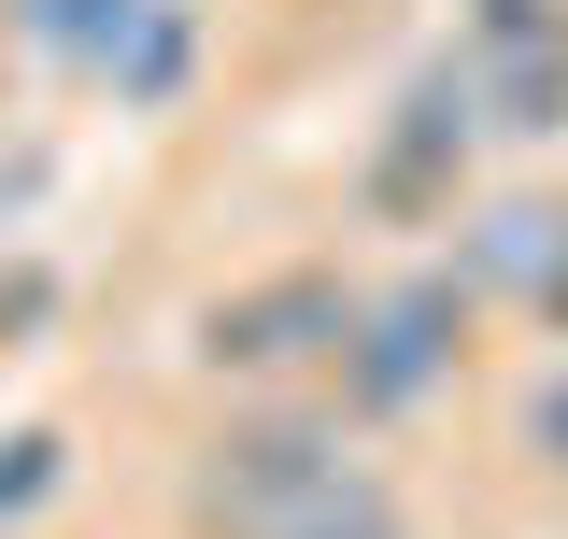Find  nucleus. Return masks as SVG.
I'll list each match as a JSON object with an SVG mask.
<instances>
[{
    "label": "nucleus",
    "instance_id": "f257e3e1",
    "mask_svg": "<svg viewBox=\"0 0 568 539\" xmlns=\"http://www.w3.org/2000/svg\"><path fill=\"white\" fill-rule=\"evenodd\" d=\"M369 497H398V455L355 426L327 384L284 398H213L171 455V526L185 539H327Z\"/></svg>",
    "mask_w": 568,
    "mask_h": 539
},
{
    "label": "nucleus",
    "instance_id": "f03ea898",
    "mask_svg": "<svg viewBox=\"0 0 568 539\" xmlns=\"http://www.w3.org/2000/svg\"><path fill=\"white\" fill-rule=\"evenodd\" d=\"M484 327H497V313L469 298V270H455V256H398V270H369L327 398H342L369 440H398V426H426V411L484 369Z\"/></svg>",
    "mask_w": 568,
    "mask_h": 539
},
{
    "label": "nucleus",
    "instance_id": "7ed1b4c3",
    "mask_svg": "<svg viewBox=\"0 0 568 539\" xmlns=\"http://www.w3.org/2000/svg\"><path fill=\"white\" fill-rule=\"evenodd\" d=\"M484 156H497L484 71H469V43H440V58H413L384 85V114L355 142V227H398V242L455 227V213L484 200Z\"/></svg>",
    "mask_w": 568,
    "mask_h": 539
},
{
    "label": "nucleus",
    "instance_id": "20e7f679",
    "mask_svg": "<svg viewBox=\"0 0 568 539\" xmlns=\"http://www.w3.org/2000/svg\"><path fill=\"white\" fill-rule=\"evenodd\" d=\"M355 298H369V270H355V256H271V270L213 284L200 313H185V369H200L213 398L327 384V369H342V340H355Z\"/></svg>",
    "mask_w": 568,
    "mask_h": 539
},
{
    "label": "nucleus",
    "instance_id": "39448f33",
    "mask_svg": "<svg viewBox=\"0 0 568 539\" xmlns=\"http://www.w3.org/2000/svg\"><path fill=\"white\" fill-rule=\"evenodd\" d=\"M455 43H469V71H484L497 156H555L568 142V0H469Z\"/></svg>",
    "mask_w": 568,
    "mask_h": 539
},
{
    "label": "nucleus",
    "instance_id": "423d86ee",
    "mask_svg": "<svg viewBox=\"0 0 568 539\" xmlns=\"http://www.w3.org/2000/svg\"><path fill=\"white\" fill-rule=\"evenodd\" d=\"M455 270H469V298L484 313H540V284L568 270V200L555 185H484V200L455 213Z\"/></svg>",
    "mask_w": 568,
    "mask_h": 539
},
{
    "label": "nucleus",
    "instance_id": "0eeeda50",
    "mask_svg": "<svg viewBox=\"0 0 568 539\" xmlns=\"http://www.w3.org/2000/svg\"><path fill=\"white\" fill-rule=\"evenodd\" d=\"M497 469L568 497V355H526V369L497 384Z\"/></svg>",
    "mask_w": 568,
    "mask_h": 539
},
{
    "label": "nucleus",
    "instance_id": "6e6552de",
    "mask_svg": "<svg viewBox=\"0 0 568 539\" xmlns=\"http://www.w3.org/2000/svg\"><path fill=\"white\" fill-rule=\"evenodd\" d=\"M185 58H200V14H185V0H142V29L114 43V71H100V85H114L129 114H156V100L185 85Z\"/></svg>",
    "mask_w": 568,
    "mask_h": 539
},
{
    "label": "nucleus",
    "instance_id": "1a4fd4ad",
    "mask_svg": "<svg viewBox=\"0 0 568 539\" xmlns=\"http://www.w3.org/2000/svg\"><path fill=\"white\" fill-rule=\"evenodd\" d=\"M58 497H71V426H14L0 440V539H29Z\"/></svg>",
    "mask_w": 568,
    "mask_h": 539
},
{
    "label": "nucleus",
    "instance_id": "9d476101",
    "mask_svg": "<svg viewBox=\"0 0 568 539\" xmlns=\"http://www.w3.org/2000/svg\"><path fill=\"white\" fill-rule=\"evenodd\" d=\"M327 539H426V511H413V482H398V497H369V511H355V526H327Z\"/></svg>",
    "mask_w": 568,
    "mask_h": 539
},
{
    "label": "nucleus",
    "instance_id": "9b49d317",
    "mask_svg": "<svg viewBox=\"0 0 568 539\" xmlns=\"http://www.w3.org/2000/svg\"><path fill=\"white\" fill-rule=\"evenodd\" d=\"M526 340H540V355H568V270L540 284V313H526Z\"/></svg>",
    "mask_w": 568,
    "mask_h": 539
}]
</instances>
